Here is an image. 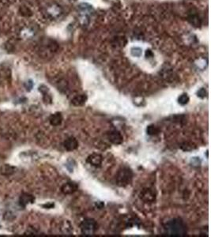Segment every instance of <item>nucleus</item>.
<instances>
[{
  "label": "nucleus",
  "mask_w": 211,
  "mask_h": 237,
  "mask_svg": "<svg viewBox=\"0 0 211 237\" xmlns=\"http://www.w3.org/2000/svg\"><path fill=\"white\" fill-rule=\"evenodd\" d=\"M71 1H75V0H71Z\"/></svg>",
  "instance_id": "6ab92c4d"
},
{
  "label": "nucleus",
  "mask_w": 211,
  "mask_h": 237,
  "mask_svg": "<svg viewBox=\"0 0 211 237\" xmlns=\"http://www.w3.org/2000/svg\"><path fill=\"white\" fill-rule=\"evenodd\" d=\"M35 201L34 197L28 193H23L19 198V204L21 207H26L29 203H33Z\"/></svg>",
  "instance_id": "423d86ee"
},
{
  "label": "nucleus",
  "mask_w": 211,
  "mask_h": 237,
  "mask_svg": "<svg viewBox=\"0 0 211 237\" xmlns=\"http://www.w3.org/2000/svg\"><path fill=\"white\" fill-rule=\"evenodd\" d=\"M146 131H147V134H149V135H156V134H158L159 129H158V126H156L155 125L151 124L150 126H148L147 129H146Z\"/></svg>",
  "instance_id": "ddd939ff"
},
{
  "label": "nucleus",
  "mask_w": 211,
  "mask_h": 237,
  "mask_svg": "<svg viewBox=\"0 0 211 237\" xmlns=\"http://www.w3.org/2000/svg\"><path fill=\"white\" fill-rule=\"evenodd\" d=\"M48 14L52 16V17H55V16L58 15L59 14V11H58V9L56 7V6H51V7H49L48 9Z\"/></svg>",
  "instance_id": "dca6fc26"
},
{
  "label": "nucleus",
  "mask_w": 211,
  "mask_h": 237,
  "mask_svg": "<svg viewBox=\"0 0 211 237\" xmlns=\"http://www.w3.org/2000/svg\"><path fill=\"white\" fill-rule=\"evenodd\" d=\"M206 95V92L204 89H201L198 92V96H200V97H202V98L205 97Z\"/></svg>",
  "instance_id": "a211bd4d"
},
{
  "label": "nucleus",
  "mask_w": 211,
  "mask_h": 237,
  "mask_svg": "<svg viewBox=\"0 0 211 237\" xmlns=\"http://www.w3.org/2000/svg\"><path fill=\"white\" fill-rule=\"evenodd\" d=\"M165 228L167 234L170 236H183L187 232L185 225L180 219H173L168 221Z\"/></svg>",
  "instance_id": "f257e3e1"
},
{
  "label": "nucleus",
  "mask_w": 211,
  "mask_h": 237,
  "mask_svg": "<svg viewBox=\"0 0 211 237\" xmlns=\"http://www.w3.org/2000/svg\"><path fill=\"white\" fill-rule=\"evenodd\" d=\"M108 137L109 141L112 143L115 144V145H119V144H121L123 142L122 134H120L119 131H111L109 134H108Z\"/></svg>",
  "instance_id": "0eeeda50"
},
{
  "label": "nucleus",
  "mask_w": 211,
  "mask_h": 237,
  "mask_svg": "<svg viewBox=\"0 0 211 237\" xmlns=\"http://www.w3.org/2000/svg\"><path fill=\"white\" fill-rule=\"evenodd\" d=\"M132 171L128 168H123L119 171L116 176L117 184L120 187H126L132 180Z\"/></svg>",
  "instance_id": "f03ea898"
},
{
  "label": "nucleus",
  "mask_w": 211,
  "mask_h": 237,
  "mask_svg": "<svg viewBox=\"0 0 211 237\" xmlns=\"http://www.w3.org/2000/svg\"><path fill=\"white\" fill-rule=\"evenodd\" d=\"M178 101L181 105H185V104H187L188 103L189 101L188 96H187L186 94H182V95L179 97Z\"/></svg>",
  "instance_id": "2eb2a0df"
},
{
  "label": "nucleus",
  "mask_w": 211,
  "mask_h": 237,
  "mask_svg": "<svg viewBox=\"0 0 211 237\" xmlns=\"http://www.w3.org/2000/svg\"><path fill=\"white\" fill-rule=\"evenodd\" d=\"M78 188V185L73 182H68L62 187V192L65 194H70L74 193Z\"/></svg>",
  "instance_id": "1a4fd4ad"
},
{
  "label": "nucleus",
  "mask_w": 211,
  "mask_h": 237,
  "mask_svg": "<svg viewBox=\"0 0 211 237\" xmlns=\"http://www.w3.org/2000/svg\"><path fill=\"white\" fill-rule=\"evenodd\" d=\"M87 100V96L86 95H78L72 99V104L75 106H81L86 103Z\"/></svg>",
  "instance_id": "9b49d317"
},
{
  "label": "nucleus",
  "mask_w": 211,
  "mask_h": 237,
  "mask_svg": "<svg viewBox=\"0 0 211 237\" xmlns=\"http://www.w3.org/2000/svg\"><path fill=\"white\" fill-rule=\"evenodd\" d=\"M102 161H103L102 156L97 153L92 154V155L88 156V158H87V162L89 164H91L92 166L94 167L101 166V164H102Z\"/></svg>",
  "instance_id": "39448f33"
},
{
  "label": "nucleus",
  "mask_w": 211,
  "mask_h": 237,
  "mask_svg": "<svg viewBox=\"0 0 211 237\" xmlns=\"http://www.w3.org/2000/svg\"><path fill=\"white\" fill-rule=\"evenodd\" d=\"M19 11H20L21 14L24 17H30L33 14L32 11L27 6H21L19 9Z\"/></svg>",
  "instance_id": "4468645a"
},
{
  "label": "nucleus",
  "mask_w": 211,
  "mask_h": 237,
  "mask_svg": "<svg viewBox=\"0 0 211 237\" xmlns=\"http://www.w3.org/2000/svg\"><path fill=\"white\" fill-rule=\"evenodd\" d=\"M188 21L195 27H199L202 24L201 19L197 14H190L188 17Z\"/></svg>",
  "instance_id": "f8f14e48"
},
{
  "label": "nucleus",
  "mask_w": 211,
  "mask_h": 237,
  "mask_svg": "<svg viewBox=\"0 0 211 237\" xmlns=\"http://www.w3.org/2000/svg\"><path fill=\"white\" fill-rule=\"evenodd\" d=\"M80 228L82 234L90 236L94 234L97 230V224L93 219H86L81 222Z\"/></svg>",
  "instance_id": "7ed1b4c3"
},
{
  "label": "nucleus",
  "mask_w": 211,
  "mask_h": 237,
  "mask_svg": "<svg viewBox=\"0 0 211 237\" xmlns=\"http://www.w3.org/2000/svg\"><path fill=\"white\" fill-rule=\"evenodd\" d=\"M78 146V142L76 138L71 137L64 141V147L67 151H73Z\"/></svg>",
  "instance_id": "6e6552de"
},
{
  "label": "nucleus",
  "mask_w": 211,
  "mask_h": 237,
  "mask_svg": "<svg viewBox=\"0 0 211 237\" xmlns=\"http://www.w3.org/2000/svg\"><path fill=\"white\" fill-rule=\"evenodd\" d=\"M131 54L134 56L136 57H139L142 55V49L139 48H133L131 49Z\"/></svg>",
  "instance_id": "f3484780"
},
{
  "label": "nucleus",
  "mask_w": 211,
  "mask_h": 237,
  "mask_svg": "<svg viewBox=\"0 0 211 237\" xmlns=\"http://www.w3.org/2000/svg\"><path fill=\"white\" fill-rule=\"evenodd\" d=\"M49 121H50V123L52 125V126H58L60 125L63 121V117H62V115L60 113H55L53 115H51L50 116V118H49Z\"/></svg>",
  "instance_id": "9d476101"
},
{
  "label": "nucleus",
  "mask_w": 211,
  "mask_h": 237,
  "mask_svg": "<svg viewBox=\"0 0 211 237\" xmlns=\"http://www.w3.org/2000/svg\"><path fill=\"white\" fill-rule=\"evenodd\" d=\"M141 198L145 202H153L156 199V194L153 190L150 189H145L143 190L141 194H140Z\"/></svg>",
  "instance_id": "20e7f679"
}]
</instances>
